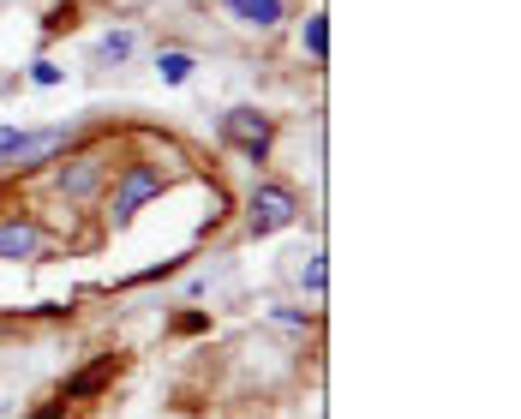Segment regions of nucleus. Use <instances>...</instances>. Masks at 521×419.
I'll use <instances>...</instances> for the list:
<instances>
[{
	"mask_svg": "<svg viewBox=\"0 0 521 419\" xmlns=\"http://www.w3.org/2000/svg\"><path fill=\"white\" fill-rule=\"evenodd\" d=\"M162 192H168V174H162V168L126 162L120 180H114V198H108V222H114V228H132V216H138L150 198H162Z\"/></svg>",
	"mask_w": 521,
	"mask_h": 419,
	"instance_id": "nucleus-1",
	"label": "nucleus"
},
{
	"mask_svg": "<svg viewBox=\"0 0 521 419\" xmlns=\"http://www.w3.org/2000/svg\"><path fill=\"white\" fill-rule=\"evenodd\" d=\"M294 222H300V192H294L288 180H258V186H252V204H246L252 240L282 234V228H294Z\"/></svg>",
	"mask_w": 521,
	"mask_h": 419,
	"instance_id": "nucleus-2",
	"label": "nucleus"
},
{
	"mask_svg": "<svg viewBox=\"0 0 521 419\" xmlns=\"http://www.w3.org/2000/svg\"><path fill=\"white\" fill-rule=\"evenodd\" d=\"M216 138H222L228 150H240L246 162H264V156H270V114H258V108H228V114L216 120Z\"/></svg>",
	"mask_w": 521,
	"mask_h": 419,
	"instance_id": "nucleus-3",
	"label": "nucleus"
},
{
	"mask_svg": "<svg viewBox=\"0 0 521 419\" xmlns=\"http://www.w3.org/2000/svg\"><path fill=\"white\" fill-rule=\"evenodd\" d=\"M102 174H108V162H102V150H84V156H72V162H60V174H54V186H60V198H72V204H84L96 186H102Z\"/></svg>",
	"mask_w": 521,
	"mask_h": 419,
	"instance_id": "nucleus-4",
	"label": "nucleus"
},
{
	"mask_svg": "<svg viewBox=\"0 0 521 419\" xmlns=\"http://www.w3.org/2000/svg\"><path fill=\"white\" fill-rule=\"evenodd\" d=\"M42 258V228L30 216H6L0 222V264H30Z\"/></svg>",
	"mask_w": 521,
	"mask_h": 419,
	"instance_id": "nucleus-5",
	"label": "nucleus"
},
{
	"mask_svg": "<svg viewBox=\"0 0 521 419\" xmlns=\"http://www.w3.org/2000/svg\"><path fill=\"white\" fill-rule=\"evenodd\" d=\"M132 54H138V30H132V24H108V30L90 42V66H96V72H108V66H126Z\"/></svg>",
	"mask_w": 521,
	"mask_h": 419,
	"instance_id": "nucleus-6",
	"label": "nucleus"
},
{
	"mask_svg": "<svg viewBox=\"0 0 521 419\" xmlns=\"http://www.w3.org/2000/svg\"><path fill=\"white\" fill-rule=\"evenodd\" d=\"M72 144V126H42V132H24V144H18V162L12 168H42L48 156H60Z\"/></svg>",
	"mask_w": 521,
	"mask_h": 419,
	"instance_id": "nucleus-7",
	"label": "nucleus"
},
{
	"mask_svg": "<svg viewBox=\"0 0 521 419\" xmlns=\"http://www.w3.org/2000/svg\"><path fill=\"white\" fill-rule=\"evenodd\" d=\"M222 12L240 24V30H276L288 18V0H222Z\"/></svg>",
	"mask_w": 521,
	"mask_h": 419,
	"instance_id": "nucleus-8",
	"label": "nucleus"
},
{
	"mask_svg": "<svg viewBox=\"0 0 521 419\" xmlns=\"http://www.w3.org/2000/svg\"><path fill=\"white\" fill-rule=\"evenodd\" d=\"M192 72H198V54H186V48H156V78H162V84H192Z\"/></svg>",
	"mask_w": 521,
	"mask_h": 419,
	"instance_id": "nucleus-9",
	"label": "nucleus"
},
{
	"mask_svg": "<svg viewBox=\"0 0 521 419\" xmlns=\"http://www.w3.org/2000/svg\"><path fill=\"white\" fill-rule=\"evenodd\" d=\"M114 378V360H96V366H84L78 378H66V390H60V402H84V396H96L102 384Z\"/></svg>",
	"mask_w": 521,
	"mask_h": 419,
	"instance_id": "nucleus-10",
	"label": "nucleus"
},
{
	"mask_svg": "<svg viewBox=\"0 0 521 419\" xmlns=\"http://www.w3.org/2000/svg\"><path fill=\"white\" fill-rule=\"evenodd\" d=\"M300 48H306L312 60H330V18H324V12H306V24H300Z\"/></svg>",
	"mask_w": 521,
	"mask_h": 419,
	"instance_id": "nucleus-11",
	"label": "nucleus"
},
{
	"mask_svg": "<svg viewBox=\"0 0 521 419\" xmlns=\"http://www.w3.org/2000/svg\"><path fill=\"white\" fill-rule=\"evenodd\" d=\"M324 282H330V270H324V252H312V258L300 264V288H306V294H324Z\"/></svg>",
	"mask_w": 521,
	"mask_h": 419,
	"instance_id": "nucleus-12",
	"label": "nucleus"
},
{
	"mask_svg": "<svg viewBox=\"0 0 521 419\" xmlns=\"http://www.w3.org/2000/svg\"><path fill=\"white\" fill-rule=\"evenodd\" d=\"M60 78H66V66H60V60H36V66H30V84H36V90H54Z\"/></svg>",
	"mask_w": 521,
	"mask_h": 419,
	"instance_id": "nucleus-13",
	"label": "nucleus"
},
{
	"mask_svg": "<svg viewBox=\"0 0 521 419\" xmlns=\"http://www.w3.org/2000/svg\"><path fill=\"white\" fill-rule=\"evenodd\" d=\"M18 144H24V126H0V168L18 162Z\"/></svg>",
	"mask_w": 521,
	"mask_h": 419,
	"instance_id": "nucleus-14",
	"label": "nucleus"
},
{
	"mask_svg": "<svg viewBox=\"0 0 521 419\" xmlns=\"http://www.w3.org/2000/svg\"><path fill=\"white\" fill-rule=\"evenodd\" d=\"M174 330H186V336H198V330H210V318H204V312H180V318H174Z\"/></svg>",
	"mask_w": 521,
	"mask_h": 419,
	"instance_id": "nucleus-15",
	"label": "nucleus"
},
{
	"mask_svg": "<svg viewBox=\"0 0 521 419\" xmlns=\"http://www.w3.org/2000/svg\"><path fill=\"white\" fill-rule=\"evenodd\" d=\"M276 324H288V330H306L312 318H306V312H294V306H276Z\"/></svg>",
	"mask_w": 521,
	"mask_h": 419,
	"instance_id": "nucleus-16",
	"label": "nucleus"
}]
</instances>
